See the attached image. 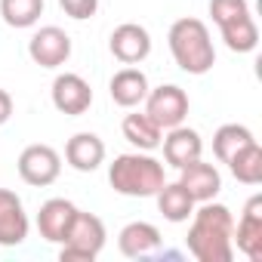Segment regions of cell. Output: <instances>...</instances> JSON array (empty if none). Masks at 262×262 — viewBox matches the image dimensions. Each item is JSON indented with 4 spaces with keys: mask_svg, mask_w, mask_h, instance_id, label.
<instances>
[{
    "mask_svg": "<svg viewBox=\"0 0 262 262\" xmlns=\"http://www.w3.org/2000/svg\"><path fill=\"white\" fill-rule=\"evenodd\" d=\"M188 253L198 262H231L234 259V216L225 204L204 201L191 213L185 237Z\"/></svg>",
    "mask_w": 262,
    "mask_h": 262,
    "instance_id": "cell-1",
    "label": "cell"
},
{
    "mask_svg": "<svg viewBox=\"0 0 262 262\" xmlns=\"http://www.w3.org/2000/svg\"><path fill=\"white\" fill-rule=\"evenodd\" d=\"M167 43H170V53H173V62L185 71V74H207L213 65H216V47H213V37H210V28L194 19V16H182L170 25V34H167Z\"/></svg>",
    "mask_w": 262,
    "mask_h": 262,
    "instance_id": "cell-2",
    "label": "cell"
},
{
    "mask_svg": "<svg viewBox=\"0 0 262 262\" xmlns=\"http://www.w3.org/2000/svg\"><path fill=\"white\" fill-rule=\"evenodd\" d=\"M108 182L123 198H155L167 176L164 164L151 158V151H126L108 164Z\"/></svg>",
    "mask_w": 262,
    "mask_h": 262,
    "instance_id": "cell-3",
    "label": "cell"
},
{
    "mask_svg": "<svg viewBox=\"0 0 262 262\" xmlns=\"http://www.w3.org/2000/svg\"><path fill=\"white\" fill-rule=\"evenodd\" d=\"M105 241H108L105 222H102L96 213L77 210V216H74V222H71L65 241L59 244V247H62V250H59V259H62V262H93V259L102 253Z\"/></svg>",
    "mask_w": 262,
    "mask_h": 262,
    "instance_id": "cell-4",
    "label": "cell"
},
{
    "mask_svg": "<svg viewBox=\"0 0 262 262\" xmlns=\"http://www.w3.org/2000/svg\"><path fill=\"white\" fill-rule=\"evenodd\" d=\"M142 105H145L142 111H145L161 129H173V126L185 123L188 108H191L188 93H185L182 86H176V83H161V86L148 90V96H145Z\"/></svg>",
    "mask_w": 262,
    "mask_h": 262,
    "instance_id": "cell-5",
    "label": "cell"
},
{
    "mask_svg": "<svg viewBox=\"0 0 262 262\" xmlns=\"http://www.w3.org/2000/svg\"><path fill=\"white\" fill-rule=\"evenodd\" d=\"M19 176L25 185H34V188H47L59 179L62 173V155L53 148V145H43V142H34L28 145L22 155H19Z\"/></svg>",
    "mask_w": 262,
    "mask_h": 262,
    "instance_id": "cell-6",
    "label": "cell"
},
{
    "mask_svg": "<svg viewBox=\"0 0 262 262\" xmlns=\"http://www.w3.org/2000/svg\"><path fill=\"white\" fill-rule=\"evenodd\" d=\"M28 56L40 68H62L71 59V37L59 25H43L28 40Z\"/></svg>",
    "mask_w": 262,
    "mask_h": 262,
    "instance_id": "cell-7",
    "label": "cell"
},
{
    "mask_svg": "<svg viewBox=\"0 0 262 262\" xmlns=\"http://www.w3.org/2000/svg\"><path fill=\"white\" fill-rule=\"evenodd\" d=\"M108 50L120 65H139L151 56V34H148V28H142L136 22H123L111 31Z\"/></svg>",
    "mask_w": 262,
    "mask_h": 262,
    "instance_id": "cell-8",
    "label": "cell"
},
{
    "mask_svg": "<svg viewBox=\"0 0 262 262\" xmlns=\"http://www.w3.org/2000/svg\"><path fill=\"white\" fill-rule=\"evenodd\" d=\"M50 99H53L56 111H62V114H68V117H80V114H86L90 105H93V86H90L80 74L65 71V74H59V77L53 80Z\"/></svg>",
    "mask_w": 262,
    "mask_h": 262,
    "instance_id": "cell-9",
    "label": "cell"
},
{
    "mask_svg": "<svg viewBox=\"0 0 262 262\" xmlns=\"http://www.w3.org/2000/svg\"><path fill=\"white\" fill-rule=\"evenodd\" d=\"M31 231L22 198L13 188H0V247H19Z\"/></svg>",
    "mask_w": 262,
    "mask_h": 262,
    "instance_id": "cell-10",
    "label": "cell"
},
{
    "mask_svg": "<svg viewBox=\"0 0 262 262\" xmlns=\"http://www.w3.org/2000/svg\"><path fill=\"white\" fill-rule=\"evenodd\" d=\"M234 247L250 262H262V198L259 194H253L244 204V213L234 222Z\"/></svg>",
    "mask_w": 262,
    "mask_h": 262,
    "instance_id": "cell-11",
    "label": "cell"
},
{
    "mask_svg": "<svg viewBox=\"0 0 262 262\" xmlns=\"http://www.w3.org/2000/svg\"><path fill=\"white\" fill-rule=\"evenodd\" d=\"M161 228L151 225V222H126L117 234V250L126 256V259H148L155 253H161Z\"/></svg>",
    "mask_w": 262,
    "mask_h": 262,
    "instance_id": "cell-12",
    "label": "cell"
},
{
    "mask_svg": "<svg viewBox=\"0 0 262 262\" xmlns=\"http://www.w3.org/2000/svg\"><path fill=\"white\" fill-rule=\"evenodd\" d=\"M191 198H194V204H204V201H216L219 198V191H222V173L213 167V164H207V161H191V164H185L182 170H179V179H176Z\"/></svg>",
    "mask_w": 262,
    "mask_h": 262,
    "instance_id": "cell-13",
    "label": "cell"
},
{
    "mask_svg": "<svg viewBox=\"0 0 262 262\" xmlns=\"http://www.w3.org/2000/svg\"><path fill=\"white\" fill-rule=\"evenodd\" d=\"M161 145H164V161L170 167H176V170H182L185 164H191V161H198L204 155L201 133H198V129H191V126H185V123H179L173 129H164Z\"/></svg>",
    "mask_w": 262,
    "mask_h": 262,
    "instance_id": "cell-14",
    "label": "cell"
},
{
    "mask_svg": "<svg viewBox=\"0 0 262 262\" xmlns=\"http://www.w3.org/2000/svg\"><path fill=\"white\" fill-rule=\"evenodd\" d=\"M151 83H148V74L136 65H126L120 71H114V77L108 80V93H111V102L120 105V108H139L148 96Z\"/></svg>",
    "mask_w": 262,
    "mask_h": 262,
    "instance_id": "cell-15",
    "label": "cell"
},
{
    "mask_svg": "<svg viewBox=\"0 0 262 262\" xmlns=\"http://www.w3.org/2000/svg\"><path fill=\"white\" fill-rule=\"evenodd\" d=\"M74 216H77V207L68 198H50L37 210V231H40V237L50 241V244H62L68 228H71V222H74Z\"/></svg>",
    "mask_w": 262,
    "mask_h": 262,
    "instance_id": "cell-16",
    "label": "cell"
},
{
    "mask_svg": "<svg viewBox=\"0 0 262 262\" xmlns=\"http://www.w3.org/2000/svg\"><path fill=\"white\" fill-rule=\"evenodd\" d=\"M65 161L77 173H93L105 164V142L96 133H74L65 145Z\"/></svg>",
    "mask_w": 262,
    "mask_h": 262,
    "instance_id": "cell-17",
    "label": "cell"
},
{
    "mask_svg": "<svg viewBox=\"0 0 262 262\" xmlns=\"http://www.w3.org/2000/svg\"><path fill=\"white\" fill-rule=\"evenodd\" d=\"M120 133L136 151H155V148H161V139H164V129L145 111L126 114L123 123H120Z\"/></svg>",
    "mask_w": 262,
    "mask_h": 262,
    "instance_id": "cell-18",
    "label": "cell"
},
{
    "mask_svg": "<svg viewBox=\"0 0 262 262\" xmlns=\"http://www.w3.org/2000/svg\"><path fill=\"white\" fill-rule=\"evenodd\" d=\"M155 201H158V210H161V216H164L167 222H188L191 213H194V207H198L194 198H191L179 182H164V185L158 188Z\"/></svg>",
    "mask_w": 262,
    "mask_h": 262,
    "instance_id": "cell-19",
    "label": "cell"
},
{
    "mask_svg": "<svg viewBox=\"0 0 262 262\" xmlns=\"http://www.w3.org/2000/svg\"><path fill=\"white\" fill-rule=\"evenodd\" d=\"M256 136H253V129L244 126V123H222L216 133H213V155L219 164H228L244 145H250Z\"/></svg>",
    "mask_w": 262,
    "mask_h": 262,
    "instance_id": "cell-20",
    "label": "cell"
},
{
    "mask_svg": "<svg viewBox=\"0 0 262 262\" xmlns=\"http://www.w3.org/2000/svg\"><path fill=\"white\" fill-rule=\"evenodd\" d=\"M219 34H222V40L231 53H253L259 47V28H256V19L250 13L219 25Z\"/></svg>",
    "mask_w": 262,
    "mask_h": 262,
    "instance_id": "cell-21",
    "label": "cell"
},
{
    "mask_svg": "<svg viewBox=\"0 0 262 262\" xmlns=\"http://www.w3.org/2000/svg\"><path fill=\"white\" fill-rule=\"evenodd\" d=\"M225 167L231 170V176L241 185H259L262 182V148H259V142L253 139L250 145H244Z\"/></svg>",
    "mask_w": 262,
    "mask_h": 262,
    "instance_id": "cell-22",
    "label": "cell"
},
{
    "mask_svg": "<svg viewBox=\"0 0 262 262\" xmlns=\"http://www.w3.org/2000/svg\"><path fill=\"white\" fill-rule=\"evenodd\" d=\"M0 16L10 28H34L43 16V0H0Z\"/></svg>",
    "mask_w": 262,
    "mask_h": 262,
    "instance_id": "cell-23",
    "label": "cell"
},
{
    "mask_svg": "<svg viewBox=\"0 0 262 262\" xmlns=\"http://www.w3.org/2000/svg\"><path fill=\"white\" fill-rule=\"evenodd\" d=\"M250 13V4L247 0H210V16L216 25H225L231 19H241Z\"/></svg>",
    "mask_w": 262,
    "mask_h": 262,
    "instance_id": "cell-24",
    "label": "cell"
},
{
    "mask_svg": "<svg viewBox=\"0 0 262 262\" xmlns=\"http://www.w3.org/2000/svg\"><path fill=\"white\" fill-rule=\"evenodd\" d=\"M59 7L65 16L83 22V19H93L99 13V0H59Z\"/></svg>",
    "mask_w": 262,
    "mask_h": 262,
    "instance_id": "cell-25",
    "label": "cell"
},
{
    "mask_svg": "<svg viewBox=\"0 0 262 262\" xmlns=\"http://www.w3.org/2000/svg\"><path fill=\"white\" fill-rule=\"evenodd\" d=\"M10 117H13V96L0 86V126H4Z\"/></svg>",
    "mask_w": 262,
    "mask_h": 262,
    "instance_id": "cell-26",
    "label": "cell"
}]
</instances>
